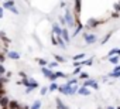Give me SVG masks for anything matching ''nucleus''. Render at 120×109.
Returning a JSON list of instances; mask_svg holds the SVG:
<instances>
[{"instance_id": "obj_23", "label": "nucleus", "mask_w": 120, "mask_h": 109, "mask_svg": "<svg viewBox=\"0 0 120 109\" xmlns=\"http://www.w3.org/2000/svg\"><path fill=\"white\" fill-rule=\"evenodd\" d=\"M112 34H113V31H109V33H107V34H106V35H105V37L102 38V44H106V43H107V41L110 40Z\"/></svg>"}, {"instance_id": "obj_29", "label": "nucleus", "mask_w": 120, "mask_h": 109, "mask_svg": "<svg viewBox=\"0 0 120 109\" xmlns=\"http://www.w3.org/2000/svg\"><path fill=\"white\" fill-rule=\"evenodd\" d=\"M55 75H56V78H67V74L61 72V71H55Z\"/></svg>"}, {"instance_id": "obj_40", "label": "nucleus", "mask_w": 120, "mask_h": 109, "mask_svg": "<svg viewBox=\"0 0 120 109\" xmlns=\"http://www.w3.org/2000/svg\"><path fill=\"white\" fill-rule=\"evenodd\" d=\"M26 93H31L33 92V89H30V88H26V91H24Z\"/></svg>"}, {"instance_id": "obj_11", "label": "nucleus", "mask_w": 120, "mask_h": 109, "mask_svg": "<svg viewBox=\"0 0 120 109\" xmlns=\"http://www.w3.org/2000/svg\"><path fill=\"white\" fill-rule=\"evenodd\" d=\"M6 57L7 58H10V60H20L21 58V55H20V54L17 52V51H7V54H6Z\"/></svg>"}, {"instance_id": "obj_9", "label": "nucleus", "mask_w": 120, "mask_h": 109, "mask_svg": "<svg viewBox=\"0 0 120 109\" xmlns=\"http://www.w3.org/2000/svg\"><path fill=\"white\" fill-rule=\"evenodd\" d=\"M61 38L64 40V43H65V44L71 41V35H69V30H68L67 27H64V28H62V33H61Z\"/></svg>"}, {"instance_id": "obj_5", "label": "nucleus", "mask_w": 120, "mask_h": 109, "mask_svg": "<svg viewBox=\"0 0 120 109\" xmlns=\"http://www.w3.org/2000/svg\"><path fill=\"white\" fill-rule=\"evenodd\" d=\"M102 23H105V21H103V20H98V19H89L88 23H86V28H89V30L92 28V30H93V28H96L98 26H100Z\"/></svg>"}, {"instance_id": "obj_14", "label": "nucleus", "mask_w": 120, "mask_h": 109, "mask_svg": "<svg viewBox=\"0 0 120 109\" xmlns=\"http://www.w3.org/2000/svg\"><path fill=\"white\" fill-rule=\"evenodd\" d=\"M85 57H86V54H85V52H81V54H76V55L72 57V61H74V62H79V61H83Z\"/></svg>"}, {"instance_id": "obj_16", "label": "nucleus", "mask_w": 120, "mask_h": 109, "mask_svg": "<svg viewBox=\"0 0 120 109\" xmlns=\"http://www.w3.org/2000/svg\"><path fill=\"white\" fill-rule=\"evenodd\" d=\"M78 93L82 95V96H88V95H90V89L89 88H85V86H79Z\"/></svg>"}, {"instance_id": "obj_13", "label": "nucleus", "mask_w": 120, "mask_h": 109, "mask_svg": "<svg viewBox=\"0 0 120 109\" xmlns=\"http://www.w3.org/2000/svg\"><path fill=\"white\" fill-rule=\"evenodd\" d=\"M20 108H21V103L19 101H10L7 105V109H20Z\"/></svg>"}, {"instance_id": "obj_25", "label": "nucleus", "mask_w": 120, "mask_h": 109, "mask_svg": "<svg viewBox=\"0 0 120 109\" xmlns=\"http://www.w3.org/2000/svg\"><path fill=\"white\" fill-rule=\"evenodd\" d=\"M58 89V84L56 82H51V85L48 86V91L49 92H54V91H56Z\"/></svg>"}, {"instance_id": "obj_15", "label": "nucleus", "mask_w": 120, "mask_h": 109, "mask_svg": "<svg viewBox=\"0 0 120 109\" xmlns=\"http://www.w3.org/2000/svg\"><path fill=\"white\" fill-rule=\"evenodd\" d=\"M82 30H83V24H82V23H78V24L75 26V30H74V33H72L71 38H72V37H75V35H78V34H79Z\"/></svg>"}, {"instance_id": "obj_17", "label": "nucleus", "mask_w": 120, "mask_h": 109, "mask_svg": "<svg viewBox=\"0 0 120 109\" xmlns=\"http://www.w3.org/2000/svg\"><path fill=\"white\" fill-rule=\"evenodd\" d=\"M107 61H109L110 64H113V65H119V64H120V57H119V55H113V57H109Z\"/></svg>"}, {"instance_id": "obj_38", "label": "nucleus", "mask_w": 120, "mask_h": 109, "mask_svg": "<svg viewBox=\"0 0 120 109\" xmlns=\"http://www.w3.org/2000/svg\"><path fill=\"white\" fill-rule=\"evenodd\" d=\"M10 12H11V13H14V14H19V13H20V12H19V10H17L16 7H13V9H11Z\"/></svg>"}, {"instance_id": "obj_8", "label": "nucleus", "mask_w": 120, "mask_h": 109, "mask_svg": "<svg viewBox=\"0 0 120 109\" xmlns=\"http://www.w3.org/2000/svg\"><path fill=\"white\" fill-rule=\"evenodd\" d=\"M69 89H71V86H68L67 84H62V85H58V92L59 93H62V95H69Z\"/></svg>"}, {"instance_id": "obj_34", "label": "nucleus", "mask_w": 120, "mask_h": 109, "mask_svg": "<svg viewBox=\"0 0 120 109\" xmlns=\"http://www.w3.org/2000/svg\"><path fill=\"white\" fill-rule=\"evenodd\" d=\"M4 96V84H0V98Z\"/></svg>"}, {"instance_id": "obj_43", "label": "nucleus", "mask_w": 120, "mask_h": 109, "mask_svg": "<svg viewBox=\"0 0 120 109\" xmlns=\"http://www.w3.org/2000/svg\"><path fill=\"white\" fill-rule=\"evenodd\" d=\"M117 55H119V57H120V48H119V51H117Z\"/></svg>"}, {"instance_id": "obj_31", "label": "nucleus", "mask_w": 120, "mask_h": 109, "mask_svg": "<svg viewBox=\"0 0 120 109\" xmlns=\"http://www.w3.org/2000/svg\"><path fill=\"white\" fill-rule=\"evenodd\" d=\"M6 75V68L3 64H0V77H4Z\"/></svg>"}, {"instance_id": "obj_12", "label": "nucleus", "mask_w": 120, "mask_h": 109, "mask_svg": "<svg viewBox=\"0 0 120 109\" xmlns=\"http://www.w3.org/2000/svg\"><path fill=\"white\" fill-rule=\"evenodd\" d=\"M55 105H56V109H69V106L65 105L64 101H62V99H59V98L55 99Z\"/></svg>"}, {"instance_id": "obj_28", "label": "nucleus", "mask_w": 120, "mask_h": 109, "mask_svg": "<svg viewBox=\"0 0 120 109\" xmlns=\"http://www.w3.org/2000/svg\"><path fill=\"white\" fill-rule=\"evenodd\" d=\"M113 10H114V13H120V2H117V3H114V6H113Z\"/></svg>"}, {"instance_id": "obj_6", "label": "nucleus", "mask_w": 120, "mask_h": 109, "mask_svg": "<svg viewBox=\"0 0 120 109\" xmlns=\"http://www.w3.org/2000/svg\"><path fill=\"white\" fill-rule=\"evenodd\" d=\"M83 40H85L86 44H93L98 40V35L92 34V33H83Z\"/></svg>"}, {"instance_id": "obj_22", "label": "nucleus", "mask_w": 120, "mask_h": 109, "mask_svg": "<svg viewBox=\"0 0 120 109\" xmlns=\"http://www.w3.org/2000/svg\"><path fill=\"white\" fill-rule=\"evenodd\" d=\"M54 58H55V62H65L67 61V58H64V57H61V55H58V54H55L54 55Z\"/></svg>"}, {"instance_id": "obj_39", "label": "nucleus", "mask_w": 120, "mask_h": 109, "mask_svg": "<svg viewBox=\"0 0 120 109\" xmlns=\"http://www.w3.org/2000/svg\"><path fill=\"white\" fill-rule=\"evenodd\" d=\"M3 14H4V10L3 7H0V19H3Z\"/></svg>"}, {"instance_id": "obj_30", "label": "nucleus", "mask_w": 120, "mask_h": 109, "mask_svg": "<svg viewBox=\"0 0 120 109\" xmlns=\"http://www.w3.org/2000/svg\"><path fill=\"white\" fill-rule=\"evenodd\" d=\"M82 72V67H76L74 71H72V75H79Z\"/></svg>"}, {"instance_id": "obj_1", "label": "nucleus", "mask_w": 120, "mask_h": 109, "mask_svg": "<svg viewBox=\"0 0 120 109\" xmlns=\"http://www.w3.org/2000/svg\"><path fill=\"white\" fill-rule=\"evenodd\" d=\"M64 19H65V23H67V28H68V30H69V28H75L76 21H75L74 14H72V10L67 9V10H65V14H64Z\"/></svg>"}, {"instance_id": "obj_26", "label": "nucleus", "mask_w": 120, "mask_h": 109, "mask_svg": "<svg viewBox=\"0 0 120 109\" xmlns=\"http://www.w3.org/2000/svg\"><path fill=\"white\" fill-rule=\"evenodd\" d=\"M37 62H38L41 67H47V65H48V61H47V60H42V58H37Z\"/></svg>"}, {"instance_id": "obj_42", "label": "nucleus", "mask_w": 120, "mask_h": 109, "mask_svg": "<svg viewBox=\"0 0 120 109\" xmlns=\"http://www.w3.org/2000/svg\"><path fill=\"white\" fill-rule=\"evenodd\" d=\"M106 109H114V106H107Z\"/></svg>"}, {"instance_id": "obj_35", "label": "nucleus", "mask_w": 120, "mask_h": 109, "mask_svg": "<svg viewBox=\"0 0 120 109\" xmlns=\"http://www.w3.org/2000/svg\"><path fill=\"white\" fill-rule=\"evenodd\" d=\"M47 92H48V88H47V86H42V88H41V91H40V93H41L42 96H44Z\"/></svg>"}, {"instance_id": "obj_44", "label": "nucleus", "mask_w": 120, "mask_h": 109, "mask_svg": "<svg viewBox=\"0 0 120 109\" xmlns=\"http://www.w3.org/2000/svg\"><path fill=\"white\" fill-rule=\"evenodd\" d=\"M0 109H7V108H0Z\"/></svg>"}, {"instance_id": "obj_21", "label": "nucleus", "mask_w": 120, "mask_h": 109, "mask_svg": "<svg viewBox=\"0 0 120 109\" xmlns=\"http://www.w3.org/2000/svg\"><path fill=\"white\" fill-rule=\"evenodd\" d=\"M76 78H78V81H86V79H89V74L82 71V72H81V74H79Z\"/></svg>"}, {"instance_id": "obj_18", "label": "nucleus", "mask_w": 120, "mask_h": 109, "mask_svg": "<svg viewBox=\"0 0 120 109\" xmlns=\"http://www.w3.org/2000/svg\"><path fill=\"white\" fill-rule=\"evenodd\" d=\"M9 102H10V99H9L6 95H4V96H2V98H0V108H7Z\"/></svg>"}, {"instance_id": "obj_4", "label": "nucleus", "mask_w": 120, "mask_h": 109, "mask_svg": "<svg viewBox=\"0 0 120 109\" xmlns=\"http://www.w3.org/2000/svg\"><path fill=\"white\" fill-rule=\"evenodd\" d=\"M82 86H85V88H92V89H99V84H98V81L95 79V78H89V79H86V81H83V85Z\"/></svg>"}, {"instance_id": "obj_3", "label": "nucleus", "mask_w": 120, "mask_h": 109, "mask_svg": "<svg viewBox=\"0 0 120 109\" xmlns=\"http://www.w3.org/2000/svg\"><path fill=\"white\" fill-rule=\"evenodd\" d=\"M41 72H42V75L45 77V78H48L51 82H55L58 78H56V75H55V71H52V70H49V68H47V67H41Z\"/></svg>"}, {"instance_id": "obj_2", "label": "nucleus", "mask_w": 120, "mask_h": 109, "mask_svg": "<svg viewBox=\"0 0 120 109\" xmlns=\"http://www.w3.org/2000/svg\"><path fill=\"white\" fill-rule=\"evenodd\" d=\"M20 84H23L26 88H30V89H34V88H38L40 86V84L35 79H33V78H21L20 79Z\"/></svg>"}, {"instance_id": "obj_36", "label": "nucleus", "mask_w": 120, "mask_h": 109, "mask_svg": "<svg viewBox=\"0 0 120 109\" xmlns=\"http://www.w3.org/2000/svg\"><path fill=\"white\" fill-rule=\"evenodd\" d=\"M51 43H52V45H56V38L54 34H51Z\"/></svg>"}, {"instance_id": "obj_32", "label": "nucleus", "mask_w": 120, "mask_h": 109, "mask_svg": "<svg viewBox=\"0 0 120 109\" xmlns=\"http://www.w3.org/2000/svg\"><path fill=\"white\" fill-rule=\"evenodd\" d=\"M6 54L4 52H0V64H4V61H6Z\"/></svg>"}, {"instance_id": "obj_19", "label": "nucleus", "mask_w": 120, "mask_h": 109, "mask_svg": "<svg viewBox=\"0 0 120 109\" xmlns=\"http://www.w3.org/2000/svg\"><path fill=\"white\" fill-rule=\"evenodd\" d=\"M56 38V45L59 47V48H62V50H67V44L64 43V40L61 38V37H55Z\"/></svg>"}, {"instance_id": "obj_20", "label": "nucleus", "mask_w": 120, "mask_h": 109, "mask_svg": "<svg viewBox=\"0 0 120 109\" xmlns=\"http://www.w3.org/2000/svg\"><path fill=\"white\" fill-rule=\"evenodd\" d=\"M41 105H42L41 99H35V101L33 102V105L30 106V109H41Z\"/></svg>"}, {"instance_id": "obj_33", "label": "nucleus", "mask_w": 120, "mask_h": 109, "mask_svg": "<svg viewBox=\"0 0 120 109\" xmlns=\"http://www.w3.org/2000/svg\"><path fill=\"white\" fill-rule=\"evenodd\" d=\"M56 67H58V62H55V61H54V62H48V67H47V68L54 70V68H56Z\"/></svg>"}, {"instance_id": "obj_24", "label": "nucleus", "mask_w": 120, "mask_h": 109, "mask_svg": "<svg viewBox=\"0 0 120 109\" xmlns=\"http://www.w3.org/2000/svg\"><path fill=\"white\" fill-rule=\"evenodd\" d=\"M68 86H74V85H78V78H71L68 82H67Z\"/></svg>"}, {"instance_id": "obj_27", "label": "nucleus", "mask_w": 120, "mask_h": 109, "mask_svg": "<svg viewBox=\"0 0 120 109\" xmlns=\"http://www.w3.org/2000/svg\"><path fill=\"white\" fill-rule=\"evenodd\" d=\"M109 77H112V78H120V71H112L109 74Z\"/></svg>"}, {"instance_id": "obj_10", "label": "nucleus", "mask_w": 120, "mask_h": 109, "mask_svg": "<svg viewBox=\"0 0 120 109\" xmlns=\"http://www.w3.org/2000/svg\"><path fill=\"white\" fill-rule=\"evenodd\" d=\"M2 7H3V10H11L13 7H16V2H13V0H6V2L2 3Z\"/></svg>"}, {"instance_id": "obj_41", "label": "nucleus", "mask_w": 120, "mask_h": 109, "mask_svg": "<svg viewBox=\"0 0 120 109\" xmlns=\"http://www.w3.org/2000/svg\"><path fill=\"white\" fill-rule=\"evenodd\" d=\"M59 6H61V7H65V6H67V3H65V2H61V3H59Z\"/></svg>"}, {"instance_id": "obj_7", "label": "nucleus", "mask_w": 120, "mask_h": 109, "mask_svg": "<svg viewBox=\"0 0 120 109\" xmlns=\"http://www.w3.org/2000/svg\"><path fill=\"white\" fill-rule=\"evenodd\" d=\"M61 33H62V27L58 23H52V34L55 37H61Z\"/></svg>"}, {"instance_id": "obj_37", "label": "nucleus", "mask_w": 120, "mask_h": 109, "mask_svg": "<svg viewBox=\"0 0 120 109\" xmlns=\"http://www.w3.org/2000/svg\"><path fill=\"white\" fill-rule=\"evenodd\" d=\"M19 74H20V77H21V78H28V77H27V74H26V72H23V71H20Z\"/></svg>"}]
</instances>
